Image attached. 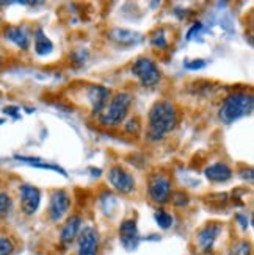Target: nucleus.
Wrapping results in <instances>:
<instances>
[{
  "instance_id": "f257e3e1",
  "label": "nucleus",
  "mask_w": 254,
  "mask_h": 255,
  "mask_svg": "<svg viewBox=\"0 0 254 255\" xmlns=\"http://www.w3.org/2000/svg\"><path fill=\"white\" fill-rule=\"evenodd\" d=\"M178 126V112L170 101H159L152 105L148 116V139L160 141Z\"/></svg>"
},
{
  "instance_id": "f03ea898",
  "label": "nucleus",
  "mask_w": 254,
  "mask_h": 255,
  "mask_svg": "<svg viewBox=\"0 0 254 255\" xmlns=\"http://www.w3.org/2000/svg\"><path fill=\"white\" fill-rule=\"evenodd\" d=\"M254 97L250 93H234L225 99L220 107L218 118L223 124H233L253 113Z\"/></svg>"
},
{
  "instance_id": "7ed1b4c3",
  "label": "nucleus",
  "mask_w": 254,
  "mask_h": 255,
  "mask_svg": "<svg viewBox=\"0 0 254 255\" xmlns=\"http://www.w3.org/2000/svg\"><path fill=\"white\" fill-rule=\"evenodd\" d=\"M132 105V96L127 93H119L113 96V99L107 104L104 112L99 115V123L107 127H116L121 123H124V119L129 113V108Z\"/></svg>"
},
{
  "instance_id": "20e7f679",
  "label": "nucleus",
  "mask_w": 254,
  "mask_h": 255,
  "mask_svg": "<svg viewBox=\"0 0 254 255\" xmlns=\"http://www.w3.org/2000/svg\"><path fill=\"white\" fill-rule=\"evenodd\" d=\"M132 74L146 88L156 86L162 80V72L159 69V66L146 57H140L134 61V64H132Z\"/></svg>"
},
{
  "instance_id": "39448f33",
  "label": "nucleus",
  "mask_w": 254,
  "mask_h": 255,
  "mask_svg": "<svg viewBox=\"0 0 254 255\" xmlns=\"http://www.w3.org/2000/svg\"><path fill=\"white\" fill-rule=\"evenodd\" d=\"M149 199L156 204H165L171 197V180L163 174H156L148 185Z\"/></svg>"
},
{
  "instance_id": "423d86ee",
  "label": "nucleus",
  "mask_w": 254,
  "mask_h": 255,
  "mask_svg": "<svg viewBox=\"0 0 254 255\" xmlns=\"http://www.w3.org/2000/svg\"><path fill=\"white\" fill-rule=\"evenodd\" d=\"M108 182L121 194H130L135 190V177L121 166H115L108 171Z\"/></svg>"
},
{
  "instance_id": "0eeeda50",
  "label": "nucleus",
  "mask_w": 254,
  "mask_h": 255,
  "mask_svg": "<svg viewBox=\"0 0 254 255\" xmlns=\"http://www.w3.org/2000/svg\"><path fill=\"white\" fill-rule=\"evenodd\" d=\"M140 234L135 219H124L119 226V241L126 251H135L140 245Z\"/></svg>"
},
{
  "instance_id": "6e6552de",
  "label": "nucleus",
  "mask_w": 254,
  "mask_h": 255,
  "mask_svg": "<svg viewBox=\"0 0 254 255\" xmlns=\"http://www.w3.org/2000/svg\"><path fill=\"white\" fill-rule=\"evenodd\" d=\"M19 193H20L22 212L28 216L35 215L39 208V204H41V191L33 185H22L19 188Z\"/></svg>"
},
{
  "instance_id": "1a4fd4ad",
  "label": "nucleus",
  "mask_w": 254,
  "mask_h": 255,
  "mask_svg": "<svg viewBox=\"0 0 254 255\" xmlns=\"http://www.w3.org/2000/svg\"><path fill=\"white\" fill-rule=\"evenodd\" d=\"M71 207V199L68 193L63 190L53 191L50 196V202H49V216L53 223H58L63 219V216L68 213V210Z\"/></svg>"
},
{
  "instance_id": "9d476101",
  "label": "nucleus",
  "mask_w": 254,
  "mask_h": 255,
  "mask_svg": "<svg viewBox=\"0 0 254 255\" xmlns=\"http://www.w3.org/2000/svg\"><path fill=\"white\" fill-rule=\"evenodd\" d=\"M99 234L94 227H83L79 234V255H97Z\"/></svg>"
},
{
  "instance_id": "9b49d317",
  "label": "nucleus",
  "mask_w": 254,
  "mask_h": 255,
  "mask_svg": "<svg viewBox=\"0 0 254 255\" xmlns=\"http://www.w3.org/2000/svg\"><path fill=\"white\" fill-rule=\"evenodd\" d=\"M86 94L93 107V115H101L108 104L110 90L102 85H90L86 90Z\"/></svg>"
},
{
  "instance_id": "f8f14e48",
  "label": "nucleus",
  "mask_w": 254,
  "mask_h": 255,
  "mask_svg": "<svg viewBox=\"0 0 254 255\" xmlns=\"http://www.w3.org/2000/svg\"><path fill=\"white\" fill-rule=\"evenodd\" d=\"M220 232H222V226L220 224L217 223L207 224L200 234H198V245H200V249L204 252H212Z\"/></svg>"
},
{
  "instance_id": "ddd939ff",
  "label": "nucleus",
  "mask_w": 254,
  "mask_h": 255,
  "mask_svg": "<svg viewBox=\"0 0 254 255\" xmlns=\"http://www.w3.org/2000/svg\"><path fill=\"white\" fill-rule=\"evenodd\" d=\"M82 229V218L79 215H72L68 221L64 223L61 234H60V240L64 246H69L74 243V240L79 237Z\"/></svg>"
},
{
  "instance_id": "4468645a",
  "label": "nucleus",
  "mask_w": 254,
  "mask_h": 255,
  "mask_svg": "<svg viewBox=\"0 0 254 255\" xmlns=\"http://www.w3.org/2000/svg\"><path fill=\"white\" fill-rule=\"evenodd\" d=\"M204 175L209 182L223 183V182L231 180V177H233V169L225 163H214L209 166V168H206Z\"/></svg>"
},
{
  "instance_id": "2eb2a0df",
  "label": "nucleus",
  "mask_w": 254,
  "mask_h": 255,
  "mask_svg": "<svg viewBox=\"0 0 254 255\" xmlns=\"http://www.w3.org/2000/svg\"><path fill=\"white\" fill-rule=\"evenodd\" d=\"M5 38L8 41H11L14 44V46H17L19 49L22 50H27L28 46H30V36L28 33L22 28V27H17V25H11L5 30Z\"/></svg>"
},
{
  "instance_id": "dca6fc26",
  "label": "nucleus",
  "mask_w": 254,
  "mask_h": 255,
  "mask_svg": "<svg viewBox=\"0 0 254 255\" xmlns=\"http://www.w3.org/2000/svg\"><path fill=\"white\" fill-rule=\"evenodd\" d=\"M14 160L17 161H22V163H25V164H30L33 166V168H41V169H49V171H53V172H58L61 175H68L66 174V171L61 168V166L58 164H50V163H44L42 158L39 157H25V155H14Z\"/></svg>"
},
{
  "instance_id": "f3484780",
  "label": "nucleus",
  "mask_w": 254,
  "mask_h": 255,
  "mask_svg": "<svg viewBox=\"0 0 254 255\" xmlns=\"http://www.w3.org/2000/svg\"><path fill=\"white\" fill-rule=\"evenodd\" d=\"M110 38L118 44H124V46H132V44L140 42L143 38L140 36V33L126 30V28H115L110 33Z\"/></svg>"
},
{
  "instance_id": "a211bd4d",
  "label": "nucleus",
  "mask_w": 254,
  "mask_h": 255,
  "mask_svg": "<svg viewBox=\"0 0 254 255\" xmlns=\"http://www.w3.org/2000/svg\"><path fill=\"white\" fill-rule=\"evenodd\" d=\"M53 50V44L52 41L46 36V33L42 30H38L35 33V52L39 55V57H46Z\"/></svg>"
},
{
  "instance_id": "6ab92c4d",
  "label": "nucleus",
  "mask_w": 254,
  "mask_h": 255,
  "mask_svg": "<svg viewBox=\"0 0 254 255\" xmlns=\"http://www.w3.org/2000/svg\"><path fill=\"white\" fill-rule=\"evenodd\" d=\"M154 219H156V223L160 229L163 230H167L173 226V216L168 213V212H165V210H157L156 213H154Z\"/></svg>"
},
{
  "instance_id": "aec40b11",
  "label": "nucleus",
  "mask_w": 254,
  "mask_h": 255,
  "mask_svg": "<svg viewBox=\"0 0 254 255\" xmlns=\"http://www.w3.org/2000/svg\"><path fill=\"white\" fill-rule=\"evenodd\" d=\"M11 207H13L11 197L6 193H0V218L8 216V213L11 212Z\"/></svg>"
},
{
  "instance_id": "412c9836",
  "label": "nucleus",
  "mask_w": 254,
  "mask_h": 255,
  "mask_svg": "<svg viewBox=\"0 0 254 255\" xmlns=\"http://www.w3.org/2000/svg\"><path fill=\"white\" fill-rule=\"evenodd\" d=\"M151 44L154 47H157V49H167L168 47V41H167V36H165V31L159 30V31L154 33V36L151 38Z\"/></svg>"
},
{
  "instance_id": "4be33fe9",
  "label": "nucleus",
  "mask_w": 254,
  "mask_h": 255,
  "mask_svg": "<svg viewBox=\"0 0 254 255\" xmlns=\"http://www.w3.org/2000/svg\"><path fill=\"white\" fill-rule=\"evenodd\" d=\"M101 202H102V208H104V212L108 215L110 212L113 210V207L116 205V199L112 193H102L101 196Z\"/></svg>"
},
{
  "instance_id": "5701e85b",
  "label": "nucleus",
  "mask_w": 254,
  "mask_h": 255,
  "mask_svg": "<svg viewBox=\"0 0 254 255\" xmlns=\"http://www.w3.org/2000/svg\"><path fill=\"white\" fill-rule=\"evenodd\" d=\"M251 254V245L247 241H240L231 249V255H250Z\"/></svg>"
},
{
  "instance_id": "b1692460",
  "label": "nucleus",
  "mask_w": 254,
  "mask_h": 255,
  "mask_svg": "<svg viewBox=\"0 0 254 255\" xmlns=\"http://www.w3.org/2000/svg\"><path fill=\"white\" fill-rule=\"evenodd\" d=\"M171 201H173V205H174V207L182 208V207H185V205H189L190 199H189V196H187L185 193H176V194L171 197Z\"/></svg>"
},
{
  "instance_id": "393cba45",
  "label": "nucleus",
  "mask_w": 254,
  "mask_h": 255,
  "mask_svg": "<svg viewBox=\"0 0 254 255\" xmlns=\"http://www.w3.org/2000/svg\"><path fill=\"white\" fill-rule=\"evenodd\" d=\"M184 66H185V69H189V71H200V69L206 68L207 61H204L201 58H195V60H190V61H185Z\"/></svg>"
},
{
  "instance_id": "a878e982",
  "label": "nucleus",
  "mask_w": 254,
  "mask_h": 255,
  "mask_svg": "<svg viewBox=\"0 0 254 255\" xmlns=\"http://www.w3.org/2000/svg\"><path fill=\"white\" fill-rule=\"evenodd\" d=\"M14 251L13 241L8 238H0V255H11Z\"/></svg>"
},
{
  "instance_id": "bb28decb",
  "label": "nucleus",
  "mask_w": 254,
  "mask_h": 255,
  "mask_svg": "<svg viewBox=\"0 0 254 255\" xmlns=\"http://www.w3.org/2000/svg\"><path fill=\"white\" fill-rule=\"evenodd\" d=\"M201 30H203V24H201V22H195V24L190 27L189 33H187V39H189V41L196 39V38H198V35H200V33H201Z\"/></svg>"
},
{
  "instance_id": "cd10ccee",
  "label": "nucleus",
  "mask_w": 254,
  "mask_h": 255,
  "mask_svg": "<svg viewBox=\"0 0 254 255\" xmlns=\"http://www.w3.org/2000/svg\"><path fill=\"white\" fill-rule=\"evenodd\" d=\"M3 113L11 116V118H14V119H19V108L17 107H5Z\"/></svg>"
},
{
  "instance_id": "c85d7f7f",
  "label": "nucleus",
  "mask_w": 254,
  "mask_h": 255,
  "mask_svg": "<svg viewBox=\"0 0 254 255\" xmlns=\"http://www.w3.org/2000/svg\"><path fill=\"white\" fill-rule=\"evenodd\" d=\"M126 130H127V131H132V130H134L135 133L140 131V123H138V119H132V121H129L127 126H126Z\"/></svg>"
},
{
  "instance_id": "c756f323",
  "label": "nucleus",
  "mask_w": 254,
  "mask_h": 255,
  "mask_svg": "<svg viewBox=\"0 0 254 255\" xmlns=\"http://www.w3.org/2000/svg\"><path fill=\"white\" fill-rule=\"evenodd\" d=\"M236 219L239 221V224L242 226V229H244V230H247V229H248V218H247V215L239 213V215L236 216Z\"/></svg>"
},
{
  "instance_id": "7c9ffc66",
  "label": "nucleus",
  "mask_w": 254,
  "mask_h": 255,
  "mask_svg": "<svg viewBox=\"0 0 254 255\" xmlns=\"http://www.w3.org/2000/svg\"><path fill=\"white\" fill-rule=\"evenodd\" d=\"M240 175H242V179H244V180H245V177L248 175V182H253V169H248V174L247 172H242Z\"/></svg>"
},
{
  "instance_id": "2f4dec72",
  "label": "nucleus",
  "mask_w": 254,
  "mask_h": 255,
  "mask_svg": "<svg viewBox=\"0 0 254 255\" xmlns=\"http://www.w3.org/2000/svg\"><path fill=\"white\" fill-rule=\"evenodd\" d=\"M5 123V119H2V118H0V126H2Z\"/></svg>"
},
{
  "instance_id": "473e14b6",
  "label": "nucleus",
  "mask_w": 254,
  "mask_h": 255,
  "mask_svg": "<svg viewBox=\"0 0 254 255\" xmlns=\"http://www.w3.org/2000/svg\"><path fill=\"white\" fill-rule=\"evenodd\" d=\"M2 60H3V58H2V55H0V64H2Z\"/></svg>"
}]
</instances>
